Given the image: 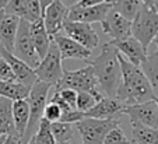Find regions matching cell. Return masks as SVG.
<instances>
[{
	"mask_svg": "<svg viewBox=\"0 0 158 144\" xmlns=\"http://www.w3.org/2000/svg\"><path fill=\"white\" fill-rule=\"evenodd\" d=\"M0 56H3L7 63L10 64L13 73H14L15 81H18V83H21V84H24V85H28V87H32L36 81H38V77H36L32 67H30L28 64H25L23 60L15 57L11 52L7 51L2 43H0Z\"/></svg>",
	"mask_w": 158,
	"mask_h": 144,
	"instance_id": "cell-13",
	"label": "cell"
},
{
	"mask_svg": "<svg viewBox=\"0 0 158 144\" xmlns=\"http://www.w3.org/2000/svg\"><path fill=\"white\" fill-rule=\"evenodd\" d=\"M18 24L20 18L17 15L7 14L4 11L0 13V43L10 52H13Z\"/></svg>",
	"mask_w": 158,
	"mask_h": 144,
	"instance_id": "cell-18",
	"label": "cell"
},
{
	"mask_svg": "<svg viewBox=\"0 0 158 144\" xmlns=\"http://www.w3.org/2000/svg\"><path fill=\"white\" fill-rule=\"evenodd\" d=\"M56 144H72V143H56Z\"/></svg>",
	"mask_w": 158,
	"mask_h": 144,
	"instance_id": "cell-45",
	"label": "cell"
},
{
	"mask_svg": "<svg viewBox=\"0 0 158 144\" xmlns=\"http://www.w3.org/2000/svg\"><path fill=\"white\" fill-rule=\"evenodd\" d=\"M30 31H31V38H32L36 55H38L39 59H44V56L46 55V52H48V49H49V45H51L52 36L49 35L46 28H45L42 17L38 18L36 21L31 23Z\"/></svg>",
	"mask_w": 158,
	"mask_h": 144,
	"instance_id": "cell-19",
	"label": "cell"
},
{
	"mask_svg": "<svg viewBox=\"0 0 158 144\" xmlns=\"http://www.w3.org/2000/svg\"><path fill=\"white\" fill-rule=\"evenodd\" d=\"M158 35V11L141 6L140 11L131 21V36L137 39L143 48L148 49L150 43Z\"/></svg>",
	"mask_w": 158,
	"mask_h": 144,
	"instance_id": "cell-5",
	"label": "cell"
},
{
	"mask_svg": "<svg viewBox=\"0 0 158 144\" xmlns=\"http://www.w3.org/2000/svg\"><path fill=\"white\" fill-rule=\"evenodd\" d=\"M102 144H130V140L126 137L125 132L120 129V126H116L108 132Z\"/></svg>",
	"mask_w": 158,
	"mask_h": 144,
	"instance_id": "cell-28",
	"label": "cell"
},
{
	"mask_svg": "<svg viewBox=\"0 0 158 144\" xmlns=\"http://www.w3.org/2000/svg\"><path fill=\"white\" fill-rule=\"evenodd\" d=\"M119 64L122 78L116 91V98L120 102H123L125 105H134L155 99L151 85L140 67L127 62L120 53Z\"/></svg>",
	"mask_w": 158,
	"mask_h": 144,
	"instance_id": "cell-1",
	"label": "cell"
},
{
	"mask_svg": "<svg viewBox=\"0 0 158 144\" xmlns=\"http://www.w3.org/2000/svg\"><path fill=\"white\" fill-rule=\"evenodd\" d=\"M6 137H7V136H0V144H3V143H4Z\"/></svg>",
	"mask_w": 158,
	"mask_h": 144,
	"instance_id": "cell-43",
	"label": "cell"
},
{
	"mask_svg": "<svg viewBox=\"0 0 158 144\" xmlns=\"http://www.w3.org/2000/svg\"><path fill=\"white\" fill-rule=\"evenodd\" d=\"M109 43L114 45L118 49V52L134 66L140 67V64L147 57V51L134 36H129L126 39H120V41H110Z\"/></svg>",
	"mask_w": 158,
	"mask_h": 144,
	"instance_id": "cell-17",
	"label": "cell"
},
{
	"mask_svg": "<svg viewBox=\"0 0 158 144\" xmlns=\"http://www.w3.org/2000/svg\"><path fill=\"white\" fill-rule=\"evenodd\" d=\"M62 30L66 36L72 38L73 41L78 42L88 51H93L99 45V38L97 35L95 30L91 27V24L66 20Z\"/></svg>",
	"mask_w": 158,
	"mask_h": 144,
	"instance_id": "cell-9",
	"label": "cell"
},
{
	"mask_svg": "<svg viewBox=\"0 0 158 144\" xmlns=\"http://www.w3.org/2000/svg\"><path fill=\"white\" fill-rule=\"evenodd\" d=\"M125 104L118 98L104 97L93 108L84 113V117H95V119H120L123 115Z\"/></svg>",
	"mask_w": 158,
	"mask_h": 144,
	"instance_id": "cell-15",
	"label": "cell"
},
{
	"mask_svg": "<svg viewBox=\"0 0 158 144\" xmlns=\"http://www.w3.org/2000/svg\"><path fill=\"white\" fill-rule=\"evenodd\" d=\"M97 102L98 101H97V98L94 95H91L89 93H84V91H81V93H77L76 108H77V111L84 112V113H85L87 111H89V109L95 105Z\"/></svg>",
	"mask_w": 158,
	"mask_h": 144,
	"instance_id": "cell-29",
	"label": "cell"
},
{
	"mask_svg": "<svg viewBox=\"0 0 158 144\" xmlns=\"http://www.w3.org/2000/svg\"><path fill=\"white\" fill-rule=\"evenodd\" d=\"M130 144H134V143H130Z\"/></svg>",
	"mask_w": 158,
	"mask_h": 144,
	"instance_id": "cell-47",
	"label": "cell"
},
{
	"mask_svg": "<svg viewBox=\"0 0 158 144\" xmlns=\"http://www.w3.org/2000/svg\"><path fill=\"white\" fill-rule=\"evenodd\" d=\"M123 115H127L130 122H139L146 126L158 129V105L155 99L134 105H126Z\"/></svg>",
	"mask_w": 158,
	"mask_h": 144,
	"instance_id": "cell-10",
	"label": "cell"
},
{
	"mask_svg": "<svg viewBox=\"0 0 158 144\" xmlns=\"http://www.w3.org/2000/svg\"><path fill=\"white\" fill-rule=\"evenodd\" d=\"M112 9L109 3H102L98 6L93 7H77L73 6L69 9V15L67 20L69 21H78V23H87V24H93V23H102Z\"/></svg>",
	"mask_w": 158,
	"mask_h": 144,
	"instance_id": "cell-14",
	"label": "cell"
},
{
	"mask_svg": "<svg viewBox=\"0 0 158 144\" xmlns=\"http://www.w3.org/2000/svg\"><path fill=\"white\" fill-rule=\"evenodd\" d=\"M152 42H154L155 45H157V48H158V35H157V36H155V38H154V41H152Z\"/></svg>",
	"mask_w": 158,
	"mask_h": 144,
	"instance_id": "cell-44",
	"label": "cell"
},
{
	"mask_svg": "<svg viewBox=\"0 0 158 144\" xmlns=\"http://www.w3.org/2000/svg\"><path fill=\"white\" fill-rule=\"evenodd\" d=\"M11 105H13V101L0 97V136L15 134Z\"/></svg>",
	"mask_w": 158,
	"mask_h": 144,
	"instance_id": "cell-24",
	"label": "cell"
},
{
	"mask_svg": "<svg viewBox=\"0 0 158 144\" xmlns=\"http://www.w3.org/2000/svg\"><path fill=\"white\" fill-rule=\"evenodd\" d=\"M27 144H56V141H55L53 136L51 133V123L42 119L38 132L28 140Z\"/></svg>",
	"mask_w": 158,
	"mask_h": 144,
	"instance_id": "cell-27",
	"label": "cell"
},
{
	"mask_svg": "<svg viewBox=\"0 0 158 144\" xmlns=\"http://www.w3.org/2000/svg\"><path fill=\"white\" fill-rule=\"evenodd\" d=\"M102 3H106V0H81L76 6L77 7H93V6H98V4H102Z\"/></svg>",
	"mask_w": 158,
	"mask_h": 144,
	"instance_id": "cell-36",
	"label": "cell"
},
{
	"mask_svg": "<svg viewBox=\"0 0 158 144\" xmlns=\"http://www.w3.org/2000/svg\"><path fill=\"white\" fill-rule=\"evenodd\" d=\"M62 63H63V60L60 57L59 48H57L56 42L52 39L46 55L44 56V59H41L39 64L34 69V72H35L39 81L56 85L60 81V78H62L63 70H64Z\"/></svg>",
	"mask_w": 158,
	"mask_h": 144,
	"instance_id": "cell-7",
	"label": "cell"
},
{
	"mask_svg": "<svg viewBox=\"0 0 158 144\" xmlns=\"http://www.w3.org/2000/svg\"><path fill=\"white\" fill-rule=\"evenodd\" d=\"M60 117H62V109L55 104V102H51L46 104L44 109V119L49 123H55V122H59Z\"/></svg>",
	"mask_w": 158,
	"mask_h": 144,
	"instance_id": "cell-32",
	"label": "cell"
},
{
	"mask_svg": "<svg viewBox=\"0 0 158 144\" xmlns=\"http://www.w3.org/2000/svg\"><path fill=\"white\" fill-rule=\"evenodd\" d=\"M31 87L24 85L18 81H0V97L10 101L27 99Z\"/></svg>",
	"mask_w": 158,
	"mask_h": 144,
	"instance_id": "cell-23",
	"label": "cell"
},
{
	"mask_svg": "<svg viewBox=\"0 0 158 144\" xmlns=\"http://www.w3.org/2000/svg\"><path fill=\"white\" fill-rule=\"evenodd\" d=\"M119 123L120 119L84 117L80 122L76 123V129L83 140V144H102L108 132L119 126Z\"/></svg>",
	"mask_w": 158,
	"mask_h": 144,
	"instance_id": "cell-6",
	"label": "cell"
},
{
	"mask_svg": "<svg viewBox=\"0 0 158 144\" xmlns=\"http://www.w3.org/2000/svg\"><path fill=\"white\" fill-rule=\"evenodd\" d=\"M41 17H42V11H41L39 0H25L24 20H27V21H30V23H34Z\"/></svg>",
	"mask_w": 158,
	"mask_h": 144,
	"instance_id": "cell-30",
	"label": "cell"
},
{
	"mask_svg": "<svg viewBox=\"0 0 158 144\" xmlns=\"http://www.w3.org/2000/svg\"><path fill=\"white\" fill-rule=\"evenodd\" d=\"M0 81H15L14 73L3 56H0Z\"/></svg>",
	"mask_w": 158,
	"mask_h": 144,
	"instance_id": "cell-34",
	"label": "cell"
},
{
	"mask_svg": "<svg viewBox=\"0 0 158 144\" xmlns=\"http://www.w3.org/2000/svg\"><path fill=\"white\" fill-rule=\"evenodd\" d=\"M152 10H154V11H158V0H154V2H152Z\"/></svg>",
	"mask_w": 158,
	"mask_h": 144,
	"instance_id": "cell-42",
	"label": "cell"
},
{
	"mask_svg": "<svg viewBox=\"0 0 158 144\" xmlns=\"http://www.w3.org/2000/svg\"><path fill=\"white\" fill-rule=\"evenodd\" d=\"M87 63L93 66L102 95L116 98V91L122 78L118 49L109 42L104 43L101 48V53L91 62L87 60Z\"/></svg>",
	"mask_w": 158,
	"mask_h": 144,
	"instance_id": "cell-2",
	"label": "cell"
},
{
	"mask_svg": "<svg viewBox=\"0 0 158 144\" xmlns=\"http://www.w3.org/2000/svg\"><path fill=\"white\" fill-rule=\"evenodd\" d=\"M76 132V123H66V122H55L51 123V133L56 143H70L73 140Z\"/></svg>",
	"mask_w": 158,
	"mask_h": 144,
	"instance_id": "cell-26",
	"label": "cell"
},
{
	"mask_svg": "<svg viewBox=\"0 0 158 144\" xmlns=\"http://www.w3.org/2000/svg\"><path fill=\"white\" fill-rule=\"evenodd\" d=\"M78 2H81V0H62V3L64 4L66 7H73V6H76V4L78 3Z\"/></svg>",
	"mask_w": 158,
	"mask_h": 144,
	"instance_id": "cell-39",
	"label": "cell"
},
{
	"mask_svg": "<svg viewBox=\"0 0 158 144\" xmlns=\"http://www.w3.org/2000/svg\"><path fill=\"white\" fill-rule=\"evenodd\" d=\"M140 2L143 6L148 7V9H152V2H154V0H140Z\"/></svg>",
	"mask_w": 158,
	"mask_h": 144,
	"instance_id": "cell-40",
	"label": "cell"
},
{
	"mask_svg": "<svg viewBox=\"0 0 158 144\" xmlns=\"http://www.w3.org/2000/svg\"><path fill=\"white\" fill-rule=\"evenodd\" d=\"M30 25H31L30 21H27L24 18H20V24H18L17 35H15V41H14V46H13L11 53L15 57H18L20 60H23L25 64L35 69L39 64L41 59L36 55L35 46H34L32 38H31Z\"/></svg>",
	"mask_w": 158,
	"mask_h": 144,
	"instance_id": "cell-8",
	"label": "cell"
},
{
	"mask_svg": "<svg viewBox=\"0 0 158 144\" xmlns=\"http://www.w3.org/2000/svg\"><path fill=\"white\" fill-rule=\"evenodd\" d=\"M81 119H84V112H80L77 109H73V111H69L66 113H62V117H60L59 122H66V123H77L80 122Z\"/></svg>",
	"mask_w": 158,
	"mask_h": 144,
	"instance_id": "cell-35",
	"label": "cell"
},
{
	"mask_svg": "<svg viewBox=\"0 0 158 144\" xmlns=\"http://www.w3.org/2000/svg\"><path fill=\"white\" fill-rule=\"evenodd\" d=\"M4 13L17 15L18 18H24L25 14V0H7Z\"/></svg>",
	"mask_w": 158,
	"mask_h": 144,
	"instance_id": "cell-31",
	"label": "cell"
},
{
	"mask_svg": "<svg viewBox=\"0 0 158 144\" xmlns=\"http://www.w3.org/2000/svg\"><path fill=\"white\" fill-rule=\"evenodd\" d=\"M140 69L143 70L144 76L147 77L150 85L152 88L155 98L158 97V51H155L154 53L147 55V57L144 59V62L140 64Z\"/></svg>",
	"mask_w": 158,
	"mask_h": 144,
	"instance_id": "cell-22",
	"label": "cell"
},
{
	"mask_svg": "<svg viewBox=\"0 0 158 144\" xmlns=\"http://www.w3.org/2000/svg\"><path fill=\"white\" fill-rule=\"evenodd\" d=\"M56 90H63V88H69V90H74L76 93H89L91 95H94L97 98V101H99L101 98H104V95L101 94L98 87V81L94 74V69L91 64L83 67L78 70H63V76L60 78V81L57 83Z\"/></svg>",
	"mask_w": 158,
	"mask_h": 144,
	"instance_id": "cell-4",
	"label": "cell"
},
{
	"mask_svg": "<svg viewBox=\"0 0 158 144\" xmlns=\"http://www.w3.org/2000/svg\"><path fill=\"white\" fill-rule=\"evenodd\" d=\"M106 3H109L112 9L130 21H133V18L137 15L143 6L140 0H106Z\"/></svg>",
	"mask_w": 158,
	"mask_h": 144,
	"instance_id": "cell-25",
	"label": "cell"
},
{
	"mask_svg": "<svg viewBox=\"0 0 158 144\" xmlns=\"http://www.w3.org/2000/svg\"><path fill=\"white\" fill-rule=\"evenodd\" d=\"M131 141L134 144H158V129L146 126L139 122H130Z\"/></svg>",
	"mask_w": 158,
	"mask_h": 144,
	"instance_id": "cell-21",
	"label": "cell"
},
{
	"mask_svg": "<svg viewBox=\"0 0 158 144\" xmlns=\"http://www.w3.org/2000/svg\"><path fill=\"white\" fill-rule=\"evenodd\" d=\"M55 0H39V4H41V11L44 13L45 11V9L49 6L51 3H53Z\"/></svg>",
	"mask_w": 158,
	"mask_h": 144,
	"instance_id": "cell-38",
	"label": "cell"
},
{
	"mask_svg": "<svg viewBox=\"0 0 158 144\" xmlns=\"http://www.w3.org/2000/svg\"><path fill=\"white\" fill-rule=\"evenodd\" d=\"M3 144H21V140H20V137L15 134H7Z\"/></svg>",
	"mask_w": 158,
	"mask_h": 144,
	"instance_id": "cell-37",
	"label": "cell"
},
{
	"mask_svg": "<svg viewBox=\"0 0 158 144\" xmlns=\"http://www.w3.org/2000/svg\"><path fill=\"white\" fill-rule=\"evenodd\" d=\"M67 15H69V7H66L62 3V0H55L53 3L45 9V11L42 13V20L49 35L53 36L62 31Z\"/></svg>",
	"mask_w": 158,
	"mask_h": 144,
	"instance_id": "cell-12",
	"label": "cell"
},
{
	"mask_svg": "<svg viewBox=\"0 0 158 144\" xmlns=\"http://www.w3.org/2000/svg\"><path fill=\"white\" fill-rule=\"evenodd\" d=\"M101 24L104 32L109 35L112 41H120V39L131 36V21L125 18L114 9L109 10V13Z\"/></svg>",
	"mask_w": 158,
	"mask_h": 144,
	"instance_id": "cell-11",
	"label": "cell"
},
{
	"mask_svg": "<svg viewBox=\"0 0 158 144\" xmlns=\"http://www.w3.org/2000/svg\"><path fill=\"white\" fill-rule=\"evenodd\" d=\"M52 87H53L52 84L39 80L31 87L27 98L28 106H30V119H28V125L24 132V136L21 138V144H27L28 140L38 132L41 120L44 119V109L48 104L49 90Z\"/></svg>",
	"mask_w": 158,
	"mask_h": 144,
	"instance_id": "cell-3",
	"label": "cell"
},
{
	"mask_svg": "<svg viewBox=\"0 0 158 144\" xmlns=\"http://www.w3.org/2000/svg\"><path fill=\"white\" fill-rule=\"evenodd\" d=\"M55 42H56L57 48L60 52V57L62 60H69V59H78V60H87L91 57L93 51H88L87 48H84L83 45H80L78 42L73 41L72 38L66 36L64 34H56L52 36Z\"/></svg>",
	"mask_w": 158,
	"mask_h": 144,
	"instance_id": "cell-16",
	"label": "cell"
},
{
	"mask_svg": "<svg viewBox=\"0 0 158 144\" xmlns=\"http://www.w3.org/2000/svg\"><path fill=\"white\" fill-rule=\"evenodd\" d=\"M155 102H157V105H158V97H157V98H155Z\"/></svg>",
	"mask_w": 158,
	"mask_h": 144,
	"instance_id": "cell-46",
	"label": "cell"
},
{
	"mask_svg": "<svg viewBox=\"0 0 158 144\" xmlns=\"http://www.w3.org/2000/svg\"><path fill=\"white\" fill-rule=\"evenodd\" d=\"M11 113H13V122H14L15 134H17L21 140L23 136H24L25 129H27L28 119H30V106H28L27 99L13 101Z\"/></svg>",
	"mask_w": 158,
	"mask_h": 144,
	"instance_id": "cell-20",
	"label": "cell"
},
{
	"mask_svg": "<svg viewBox=\"0 0 158 144\" xmlns=\"http://www.w3.org/2000/svg\"><path fill=\"white\" fill-rule=\"evenodd\" d=\"M55 93H57V95L63 99L72 108H76V102H77V93L74 90H69V88H63V90H56Z\"/></svg>",
	"mask_w": 158,
	"mask_h": 144,
	"instance_id": "cell-33",
	"label": "cell"
},
{
	"mask_svg": "<svg viewBox=\"0 0 158 144\" xmlns=\"http://www.w3.org/2000/svg\"><path fill=\"white\" fill-rule=\"evenodd\" d=\"M6 4H7V0H0V13L4 11V9H6Z\"/></svg>",
	"mask_w": 158,
	"mask_h": 144,
	"instance_id": "cell-41",
	"label": "cell"
}]
</instances>
